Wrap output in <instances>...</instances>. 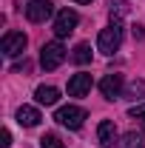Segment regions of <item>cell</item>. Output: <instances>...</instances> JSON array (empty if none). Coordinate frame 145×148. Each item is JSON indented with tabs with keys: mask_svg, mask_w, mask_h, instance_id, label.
Segmentation results:
<instances>
[{
	"mask_svg": "<svg viewBox=\"0 0 145 148\" xmlns=\"http://www.w3.org/2000/svg\"><path fill=\"white\" fill-rule=\"evenodd\" d=\"M128 114H131L134 120H140V123H142V128H145V103H140V106H134V108L128 111Z\"/></svg>",
	"mask_w": 145,
	"mask_h": 148,
	"instance_id": "15",
	"label": "cell"
},
{
	"mask_svg": "<svg viewBox=\"0 0 145 148\" xmlns=\"http://www.w3.org/2000/svg\"><path fill=\"white\" fill-rule=\"evenodd\" d=\"M40 120H43V117H40V111H37L34 106H20L17 108V123L26 125V128H34Z\"/></svg>",
	"mask_w": 145,
	"mask_h": 148,
	"instance_id": "10",
	"label": "cell"
},
{
	"mask_svg": "<svg viewBox=\"0 0 145 148\" xmlns=\"http://www.w3.org/2000/svg\"><path fill=\"white\" fill-rule=\"evenodd\" d=\"M120 46H122V23L120 17H111V26H105L97 37V49L103 54H114Z\"/></svg>",
	"mask_w": 145,
	"mask_h": 148,
	"instance_id": "1",
	"label": "cell"
},
{
	"mask_svg": "<svg viewBox=\"0 0 145 148\" xmlns=\"http://www.w3.org/2000/svg\"><path fill=\"white\" fill-rule=\"evenodd\" d=\"M74 3H94V0H74Z\"/></svg>",
	"mask_w": 145,
	"mask_h": 148,
	"instance_id": "17",
	"label": "cell"
},
{
	"mask_svg": "<svg viewBox=\"0 0 145 148\" xmlns=\"http://www.w3.org/2000/svg\"><path fill=\"white\" fill-rule=\"evenodd\" d=\"M97 140H100V145H103V148L117 145V125H114L111 120H103V123L97 125Z\"/></svg>",
	"mask_w": 145,
	"mask_h": 148,
	"instance_id": "8",
	"label": "cell"
},
{
	"mask_svg": "<svg viewBox=\"0 0 145 148\" xmlns=\"http://www.w3.org/2000/svg\"><path fill=\"white\" fill-rule=\"evenodd\" d=\"M77 23H80V14L74 9H60L57 17H54V34L57 37H68L77 29Z\"/></svg>",
	"mask_w": 145,
	"mask_h": 148,
	"instance_id": "4",
	"label": "cell"
},
{
	"mask_svg": "<svg viewBox=\"0 0 145 148\" xmlns=\"http://www.w3.org/2000/svg\"><path fill=\"white\" fill-rule=\"evenodd\" d=\"M85 117H88V114H85V108H80V106H63V108H57V114H54L57 123L66 125V128H71V131L83 128Z\"/></svg>",
	"mask_w": 145,
	"mask_h": 148,
	"instance_id": "3",
	"label": "cell"
},
{
	"mask_svg": "<svg viewBox=\"0 0 145 148\" xmlns=\"http://www.w3.org/2000/svg\"><path fill=\"white\" fill-rule=\"evenodd\" d=\"M66 46L60 43V40H54V43H46L43 49H40V66L46 69V71H54V69H60L63 66V60H66Z\"/></svg>",
	"mask_w": 145,
	"mask_h": 148,
	"instance_id": "2",
	"label": "cell"
},
{
	"mask_svg": "<svg viewBox=\"0 0 145 148\" xmlns=\"http://www.w3.org/2000/svg\"><path fill=\"white\" fill-rule=\"evenodd\" d=\"M0 145H3V148H9V145H12V134H9V128H3V131H0Z\"/></svg>",
	"mask_w": 145,
	"mask_h": 148,
	"instance_id": "16",
	"label": "cell"
},
{
	"mask_svg": "<svg viewBox=\"0 0 145 148\" xmlns=\"http://www.w3.org/2000/svg\"><path fill=\"white\" fill-rule=\"evenodd\" d=\"M100 91L105 100H117L120 94H122V74H105L103 80H100Z\"/></svg>",
	"mask_w": 145,
	"mask_h": 148,
	"instance_id": "7",
	"label": "cell"
},
{
	"mask_svg": "<svg viewBox=\"0 0 145 148\" xmlns=\"http://www.w3.org/2000/svg\"><path fill=\"white\" fill-rule=\"evenodd\" d=\"M34 97H37V103H40V106H54L57 100H60V91H57L54 86H37Z\"/></svg>",
	"mask_w": 145,
	"mask_h": 148,
	"instance_id": "11",
	"label": "cell"
},
{
	"mask_svg": "<svg viewBox=\"0 0 145 148\" xmlns=\"http://www.w3.org/2000/svg\"><path fill=\"white\" fill-rule=\"evenodd\" d=\"M51 14H54V6L49 0H29L26 3V17L31 23H46Z\"/></svg>",
	"mask_w": 145,
	"mask_h": 148,
	"instance_id": "6",
	"label": "cell"
},
{
	"mask_svg": "<svg viewBox=\"0 0 145 148\" xmlns=\"http://www.w3.org/2000/svg\"><path fill=\"white\" fill-rule=\"evenodd\" d=\"M117 148H142V140H140L137 134H125V137L117 143Z\"/></svg>",
	"mask_w": 145,
	"mask_h": 148,
	"instance_id": "13",
	"label": "cell"
},
{
	"mask_svg": "<svg viewBox=\"0 0 145 148\" xmlns=\"http://www.w3.org/2000/svg\"><path fill=\"white\" fill-rule=\"evenodd\" d=\"M40 148H66V145L60 143V137H57V134H46V137L40 140Z\"/></svg>",
	"mask_w": 145,
	"mask_h": 148,
	"instance_id": "14",
	"label": "cell"
},
{
	"mask_svg": "<svg viewBox=\"0 0 145 148\" xmlns=\"http://www.w3.org/2000/svg\"><path fill=\"white\" fill-rule=\"evenodd\" d=\"M71 60L77 63V66H85V63H91V46L88 43H77L71 51Z\"/></svg>",
	"mask_w": 145,
	"mask_h": 148,
	"instance_id": "12",
	"label": "cell"
},
{
	"mask_svg": "<svg viewBox=\"0 0 145 148\" xmlns=\"http://www.w3.org/2000/svg\"><path fill=\"white\" fill-rule=\"evenodd\" d=\"M26 43H29V40H26L23 32H6L0 49H3V54H6V57H17V54L26 51Z\"/></svg>",
	"mask_w": 145,
	"mask_h": 148,
	"instance_id": "5",
	"label": "cell"
},
{
	"mask_svg": "<svg viewBox=\"0 0 145 148\" xmlns=\"http://www.w3.org/2000/svg\"><path fill=\"white\" fill-rule=\"evenodd\" d=\"M91 91V74H74L71 80H68V94L71 97H85Z\"/></svg>",
	"mask_w": 145,
	"mask_h": 148,
	"instance_id": "9",
	"label": "cell"
}]
</instances>
